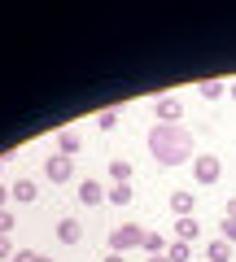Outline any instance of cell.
Here are the masks:
<instances>
[{
  "instance_id": "cell-1",
  "label": "cell",
  "mask_w": 236,
  "mask_h": 262,
  "mask_svg": "<svg viewBox=\"0 0 236 262\" xmlns=\"http://www.w3.org/2000/svg\"><path fill=\"white\" fill-rule=\"evenodd\" d=\"M149 153L158 162H166V166H175V162L192 158V140L184 127H166V122H158V127L149 131Z\"/></svg>"
},
{
  "instance_id": "cell-2",
  "label": "cell",
  "mask_w": 236,
  "mask_h": 262,
  "mask_svg": "<svg viewBox=\"0 0 236 262\" xmlns=\"http://www.w3.org/2000/svg\"><path fill=\"white\" fill-rule=\"evenodd\" d=\"M136 245H144V227L140 223H123L110 232V253H123V249H136Z\"/></svg>"
},
{
  "instance_id": "cell-3",
  "label": "cell",
  "mask_w": 236,
  "mask_h": 262,
  "mask_svg": "<svg viewBox=\"0 0 236 262\" xmlns=\"http://www.w3.org/2000/svg\"><path fill=\"white\" fill-rule=\"evenodd\" d=\"M192 175H197V184H214V179L223 175V166H219L214 153H201V158L192 162Z\"/></svg>"
},
{
  "instance_id": "cell-4",
  "label": "cell",
  "mask_w": 236,
  "mask_h": 262,
  "mask_svg": "<svg viewBox=\"0 0 236 262\" xmlns=\"http://www.w3.org/2000/svg\"><path fill=\"white\" fill-rule=\"evenodd\" d=\"M153 110H158V118L166 122V127H180V118H184V101L180 96H162Z\"/></svg>"
},
{
  "instance_id": "cell-5",
  "label": "cell",
  "mask_w": 236,
  "mask_h": 262,
  "mask_svg": "<svg viewBox=\"0 0 236 262\" xmlns=\"http://www.w3.org/2000/svg\"><path fill=\"white\" fill-rule=\"evenodd\" d=\"M44 175H48V184H66L70 175H75V158H48V166H44Z\"/></svg>"
},
{
  "instance_id": "cell-6",
  "label": "cell",
  "mask_w": 236,
  "mask_h": 262,
  "mask_svg": "<svg viewBox=\"0 0 236 262\" xmlns=\"http://www.w3.org/2000/svg\"><path fill=\"white\" fill-rule=\"evenodd\" d=\"M57 149H61V158H75V153L83 149V140H79V131L61 127V131H57Z\"/></svg>"
},
{
  "instance_id": "cell-7",
  "label": "cell",
  "mask_w": 236,
  "mask_h": 262,
  "mask_svg": "<svg viewBox=\"0 0 236 262\" xmlns=\"http://www.w3.org/2000/svg\"><path fill=\"white\" fill-rule=\"evenodd\" d=\"M79 201H83V206H101V201H105V188L96 184V179H83V184H79Z\"/></svg>"
},
{
  "instance_id": "cell-8",
  "label": "cell",
  "mask_w": 236,
  "mask_h": 262,
  "mask_svg": "<svg viewBox=\"0 0 236 262\" xmlns=\"http://www.w3.org/2000/svg\"><path fill=\"white\" fill-rule=\"evenodd\" d=\"M79 232H83V227H79L75 219H61V223H57V241L61 245H79Z\"/></svg>"
},
{
  "instance_id": "cell-9",
  "label": "cell",
  "mask_w": 236,
  "mask_h": 262,
  "mask_svg": "<svg viewBox=\"0 0 236 262\" xmlns=\"http://www.w3.org/2000/svg\"><path fill=\"white\" fill-rule=\"evenodd\" d=\"M170 210L175 219H192V192H170Z\"/></svg>"
},
{
  "instance_id": "cell-10",
  "label": "cell",
  "mask_w": 236,
  "mask_h": 262,
  "mask_svg": "<svg viewBox=\"0 0 236 262\" xmlns=\"http://www.w3.org/2000/svg\"><path fill=\"white\" fill-rule=\"evenodd\" d=\"M197 232H201V223H197V219H180V223H175V241H184V245H192V241H197Z\"/></svg>"
},
{
  "instance_id": "cell-11",
  "label": "cell",
  "mask_w": 236,
  "mask_h": 262,
  "mask_svg": "<svg viewBox=\"0 0 236 262\" xmlns=\"http://www.w3.org/2000/svg\"><path fill=\"white\" fill-rule=\"evenodd\" d=\"M9 196H13V201H35V179H18V184H13L9 188Z\"/></svg>"
},
{
  "instance_id": "cell-12",
  "label": "cell",
  "mask_w": 236,
  "mask_h": 262,
  "mask_svg": "<svg viewBox=\"0 0 236 262\" xmlns=\"http://www.w3.org/2000/svg\"><path fill=\"white\" fill-rule=\"evenodd\" d=\"M206 258H210V262H227V258H232V245L219 236V241H210V245H206Z\"/></svg>"
},
{
  "instance_id": "cell-13",
  "label": "cell",
  "mask_w": 236,
  "mask_h": 262,
  "mask_svg": "<svg viewBox=\"0 0 236 262\" xmlns=\"http://www.w3.org/2000/svg\"><path fill=\"white\" fill-rule=\"evenodd\" d=\"M197 92L206 96V101H219V96L227 92V83H219V79H201V83H197Z\"/></svg>"
},
{
  "instance_id": "cell-14",
  "label": "cell",
  "mask_w": 236,
  "mask_h": 262,
  "mask_svg": "<svg viewBox=\"0 0 236 262\" xmlns=\"http://www.w3.org/2000/svg\"><path fill=\"white\" fill-rule=\"evenodd\" d=\"M144 253H149V258H158V253H166V241H162L158 232H144V245H140Z\"/></svg>"
},
{
  "instance_id": "cell-15",
  "label": "cell",
  "mask_w": 236,
  "mask_h": 262,
  "mask_svg": "<svg viewBox=\"0 0 236 262\" xmlns=\"http://www.w3.org/2000/svg\"><path fill=\"white\" fill-rule=\"evenodd\" d=\"M188 258H192V245H184V241L166 245V262H188Z\"/></svg>"
},
{
  "instance_id": "cell-16",
  "label": "cell",
  "mask_w": 236,
  "mask_h": 262,
  "mask_svg": "<svg viewBox=\"0 0 236 262\" xmlns=\"http://www.w3.org/2000/svg\"><path fill=\"white\" fill-rule=\"evenodd\" d=\"M105 196H110V206H127V201H132V184H114Z\"/></svg>"
},
{
  "instance_id": "cell-17",
  "label": "cell",
  "mask_w": 236,
  "mask_h": 262,
  "mask_svg": "<svg viewBox=\"0 0 236 262\" xmlns=\"http://www.w3.org/2000/svg\"><path fill=\"white\" fill-rule=\"evenodd\" d=\"M110 175H114V184H127V179H132V162H110Z\"/></svg>"
},
{
  "instance_id": "cell-18",
  "label": "cell",
  "mask_w": 236,
  "mask_h": 262,
  "mask_svg": "<svg viewBox=\"0 0 236 262\" xmlns=\"http://www.w3.org/2000/svg\"><path fill=\"white\" fill-rule=\"evenodd\" d=\"M96 127H101V131H114V127H118V110H101V114H96Z\"/></svg>"
},
{
  "instance_id": "cell-19",
  "label": "cell",
  "mask_w": 236,
  "mask_h": 262,
  "mask_svg": "<svg viewBox=\"0 0 236 262\" xmlns=\"http://www.w3.org/2000/svg\"><path fill=\"white\" fill-rule=\"evenodd\" d=\"M13 253H18L13 241H9V236H0V262H13Z\"/></svg>"
},
{
  "instance_id": "cell-20",
  "label": "cell",
  "mask_w": 236,
  "mask_h": 262,
  "mask_svg": "<svg viewBox=\"0 0 236 262\" xmlns=\"http://www.w3.org/2000/svg\"><path fill=\"white\" fill-rule=\"evenodd\" d=\"M13 232V210H0V236Z\"/></svg>"
},
{
  "instance_id": "cell-21",
  "label": "cell",
  "mask_w": 236,
  "mask_h": 262,
  "mask_svg": "<svg viewBox=\"0 0 236 262\" xmlns=\"http://www.w3.org/2000/svg\"><path fill=\"white\" fill-rule=\"evenodd\" d=\"M223 241L236 245V219H223Z\"/></svg>"
},
{
  "instance_id": "cell-22",
  "label": "cell",
  "mask_w": 236,
  "mask_h": 262,
  "mask_svg": "<svg viewBox=\"0 0 236 262\" xmlns=\"http://www.w3.org/2000/svg\"><path fill=\"white\" fill-rule=\"evenodd\" d=\"M13 262H44V258H39L35 249H18V253H13Z\"/></svg>"
},
{
  "instance_id": "cell-23",
  "label": "cell",
  "mask_w": 236,
  "mask_h": 262,
  "mask_svg": "<svg viewBox=\"0 0 236 262\" xmlns=\"http://www.w3.org/2000/svg\"><path fill=\"white\" fill-rule=\"evenodd\" d=\"M227 219H236V196H232V201H227Z\"/></svg>"
},
{
  "instance_id": "cell-24",
  "label": "cell",
  "mask_w": 236,
  "mask_h": 262,
  "mask_svg": "<svg viewBox=\"0 0 236 262\" xmlns=\"http://www.w3.org/2000/svg\"><path fill=\"white\" fill-rule=\"evenodd\" d=\"M105 262H123V253H105Z\"/></svg>"
},
{
  "instance_id": "cell-25",
  "label": "cell",
  "mask_w": 236,
  "mask_h": 262,
  "mask_svg": "<svg viewBox=\"0 0 236 262\" xmlns=\"http://www.w3.org/2000/svg\"><path fill=\"white\" fill-rule=\"evenodd\" d=\"M5 196H9V192H5V184H0V210H5Z\"/></svg>"
},
{
  "instance_id": "cell-26",
  "label": "cell",
  "mask_w": 236,
  "mask_h": 262,
  "mask_svg": "<svg viewBox=\"0 0 236 262\" xmlns=\"http://www.w3.org/2000/svg\"><path fill=\"white\" fill-rule=\"evenodd\" d=\"M144 262H166V253H158V258H144Z\"/></svg>"
},
{
  "instance_id": "cell-27",
  "label": "cell",
  "mask_w": 236,
  "mask_h": 262,
  "mask_svg": "<svg viewBox=\"0 0 236 262\" xmlns=\"http://www.w3.org/2000/svg\"><path fill=\"white\" fill-rule=\"evenodd\" d=\"M227 92H232V96H236V83H227Z\"/></svg>"
}]
</instances>
